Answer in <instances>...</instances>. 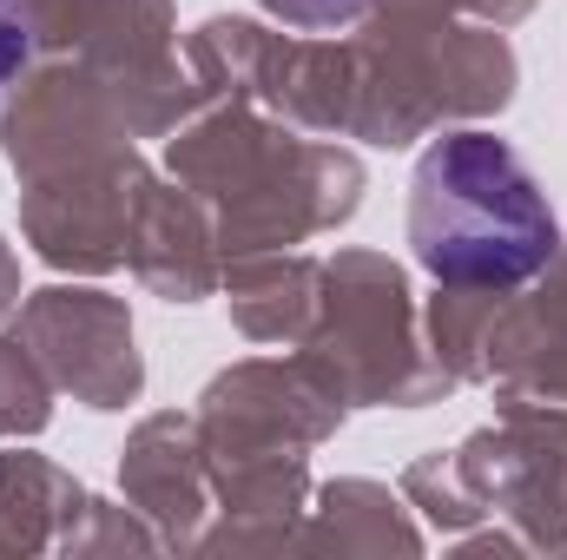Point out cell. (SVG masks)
I'll return each mask as SVG.
<instances>
[{
	"label": "cell",
	"instance_id": "cell-1",
	"mask_svg": "<svg viewBox=\"0 0 567 560\" xmlns=\"http://www.w3.org/2000/svg\"><path fill=\"white\" fill-rule=\"evenodd\" d=\"M410 245L429 278L508 290L548 271L561 225L508 139L449 133L410 178Z\"/></svg>",
	"mask_w": 567,
	"mask_h": 560
},
{
	"label": "cell",
	"instance_id": "cell-3",
	"mask_svg": "<svg viewBox=\"0 0 567 560\" xmlns=\"http://www.w3.org/2000/svg\"><path fill=\"white\" fill-rule=\"evenodd\" d=\"M27 46H33V33H27V7H20V0H0V93H7L13 73L27 66Z\"/></svg>",
	"mask_w": 567,
	"mask_h": 560
},
{
	"label": "cell",
	"instance_id": "cell-2",
	"mask_svg": "<svg viewBox=\"0 0 567 560\" xmlns=\"http://www.w3.org/2000/svg\"><path fill=\"white\" fill-rule=\"evenodd\" d=\"M265 13H278L284 27H297V33H337V27H350L370 0H258Z\"/></svg>",
	"mask_w": 567,
	"mask_h": 560
}]
</instances>
